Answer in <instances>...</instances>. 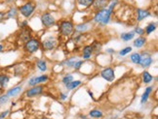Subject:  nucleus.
Masks as SVG:
<instances>
[{
    "mask_svg": "<svg viewBox=\"0 0 158 119\" xmlns=\"http://www.w3.org/2000/svg\"><path fill=\"white\" fill-rule=\"evenodd\" d=\"M135 33H134V31H131V32H125V33H122L120 35V38H121V40L122 41H124V42H128L130 40H133L134 39V37H135Z\"/></svg>",
    "mask_w": 158,
    "mask_h": 119,
    "instance_id": "obj_23",
    "label": "nucleus"
},
{
    "mask_svg": "<svg viewBox=\"0 0 158 119\" xmlns=\"http://www.w3.org/2000/svg\"><path fill=\"white\" fill-rule=\"evenodd\" d=\"M49 79V76L47 75H41L38 76H33V78L29 79V80L27 81V85L29 86H35V85H39L40 83L46 82Z\"/></svg>",
    "mask_w": 158,
    "mask_h": 119,
    "instance_id": "obj_9",
    "label": "nucleus"
},
{
    "mask_svg": "<svg viewBox=\"0 0 158 119\" xmlns=\"http://www.w3.org/2000/svg\"><path fill=\"white\" fill-rule=\"evenodd\" d=\"M81 84H82L81 80H72V81H70L69 83H68V84H65V88H66V90H73Z\"/></svg>",
    "mask_w": 158,
    "mask_h": 119,
    "instance_id": "obj_22",
    "label": "nucleus"
},
{
    "mask_svg": "<svg viewBox=\"0 0 158 119\" xmlns=\"http://www.w3.org/2000/svg\"><path fill=\"white\" fill-rule=\"evenodd\" d=\"M60 98H61L62 100H65L66 98H68V95H66V94H65V93H62L61 94V97H60Z\"/></svg>",
    "mask_w": 158,
    "mask_h": 119,
    "instance_id": "obj_38",
    "label": "nucleus"
},
{
    "mask_svg": "<svg viewBox=\"0 0 158 119\" xmlns=\"http://www.w3.org/2000/svg\"><path fill=\"white\" fill-rule=\"evenodd\" d=\"M131 51H132V47H126L119 51V55H120V56H125V55H127Z\"/></svg>",
    "mask_w": 158,
    "mask_h": 119,
    "instance_id": "obj_31",
    "label": "nucleus"
},
{
    "mask_svg": "<svg viewBox=\"0 0 158 119\" xmlns=\"http://www.w3.org/2000/svg\"><path fill=\"white\" fill-rule=\"evenodd\" d=\"M40 19H41L42 24H43L44 27H46V28H50V27L54 26L56 24L55 17L49 12H45V13L42 14Z\"/></svg>",
    "mask_w": 158,
    "mask_h": 119,
    "instance_id": "obj_6",
    "label": "nucleus"
},
{
    "mask_svg": "<svg viewBox=\"0 0 158 119\" xmlns=\"http://www.w3.org/2000/svg\"><path fill=\"white\" fill-rule=\"evenodd\" d=\"M10 82V76L6 74H0V87L5 89Z\"/></svg>",
    "mask_w": 158,
    "mask_h": 119,
    "instance_id": "obj_18",
    "label": "nucleus"
},
{
    "mask_svg": "<svg viewBox=\"0 0 158 119\" xmlns=\"http://www.w3.org/2000/svg\"><path fill=\"white\" fill-rule=\"evenodd\" d=\"M90 28H91L90 22H82V23H79L74 26V29L77 33H84L89 30Z\"/></svg>",
    "mask_w": 158,
    "mask_h": 119,
    "instance_id": "obj_16",
    "label": "nucleus"
},
{
    "mask_svg": "<svg viewBox=\"0 0 158 119\" xmlns=\"http://www.w3.org/2000/svg\"><path fill=\"white\" fill-rule=\"evenodd\" d=\"M111 15H112V12L109 11L107 8L100 10V11H97L96 14H95V16L93 17V22L100 24L101 26H104L109 22V20L111 19Z\"/></svg>",
    "mask_w": 158,
    "mask_h": 119,
    "instance_id": "obj_1",
    "label": "nucleus"
},
{
    "mask_svg": "<svg viewBox=\"0 0 158 119\" xmlns=\"http://www.w3.org/2000/svg\"><path fill=\"white\" fill-rule=\"evenodd\" d=\"M142 78H143V83H146V84H148V83H150L152 81V79H153V76L150 75V73L149 72H147V71H145L143 73V76H142Z\"/></svg>",
    "mask_w": 158,
    "mask_h": 119,
    "instance_id": "obj_25",
    "label": "nucleus"
},
{
    "mask_svg": "<svg viewBox=\"0 0 158 119\" xmlns=\"http://www.w3.org/2000/svg\"><path fill=\"white\" fill-rule=\"evenodd\" d=\"M83 61L82 60H77L76 62H75V64L73 65V69L75 70V71H77V70H79L80 68L82 67V65H83Z\"/></svg>",
    "mask_w": 158,
    "mask_h": 119,
    "instance_id": "obj_33",
    "label": "nucleus"
},
{
    "mask_svg": "<svg viewBox=\"0 0 158 119\" xmlns=\"http://www.w3.org/2000/svg\"><path fill=\"white\" fill-rule=\"evenodd\" d=\"M156 27H157L156 22H150V23L147 24V25L146 26V28L143 30H145L146 35H150L152 32H154V31L156 30Z\"/></svg>",
    "mask_w": 158,
    "mask_h": 119,
    "instance_id": "obj_24",
    "label": "nucleus"
},
{
    "mask_svg": "<svg viewBox=\"0 0 158 119\" xmlns=\"http://www.w3.org/2000/svg\"><path fill=\"white\" fill-rule=\"evenodd\" d=\"M130 59H131V61L134 63V64L139 65L140 60V53H139V52H134V53H132L130 55Z\"/></svg>",
    "mask_w": 158,
    "mask_h": 119,
    "instance_id": "obj_28",
    "label": "nucleus"
},
{
    "mask_svg": "<svg viewBox=\"0 0 158 119\" xmlns=\"http://www.w3.org/2000/svg\"><path fill=\"white\" fill-rule=\"evenodd\" d=\"M153 59L151 57V55L148 54L147 52H143V53L140 54V64L143 68H147L149 67L150 65L152 64Z\"/></svg>",
    "mask_w": 158,
    "mask_h": 119,
    "instance_id": "obj_11",
    "label": "nucleus"
},
{
    "mask_svg": "<svg viewBox=\"0 0 158 119\" xmlns=\"http://www.w3.org/2000/svg\"><path fill=\"white\" fill-rule=\"evenodd\" d=\"M94 0H76L77 4L79 6L83 7V8H89L92 6Z\"/></svg>",
    "mask_w": 158,
    "mask_h": 119,
    "instance_id": "obj_27",
    "label": "nucleus"
},
{
    "mask_svg": "<svg viewBox=\"0 0 158 119\" xmlns=\"http://www.w3.org/2000/svg\"><path fill=\"white\" fill-rule=\"evenodd\" d=\"M108 3H109V0H94L91 7L96 11H100V10L107 8Z\"/></svg>",
    "mask_w": 158,
    "mask_h": 119,
    "instance_id": "obj_12",
    "label": "nucleus"
},
{
    "mask_svg": "<svg viewBox=\"0 0 158 119\" xmlns=\"http://www.w3.org/2000/svg\"><path fill=\"white\" fill-rule=\"evenodd\" d=\"M4 45H3V44H0V52H2L3 50H4Z\"/></svg>",
    "mask_w": 158,
    "mask_h": 119,
    "instance_id": "obj_39",
    "label": "nucleus"
},
{
    "mask_svg": "<svg viewBox=\"0 0 158 119\" xmlns=\"http://www.w3.org/2000/svg\"><path fill=\"white\" fill-rule=\"evenodd\" d=\"M134 33L135 34H138V35H143L145 34V30H143V28H142V27H140V26H137L136 28L134 29Z\"/></svg>",
    "mask_w": 158,
    "mask_h": 119,
    "instance_id": "obj_34",
    "label": "nucleus"
},
{
    "mask_svg": "<svg viewBox=\"0 0 158 119\" xmlns=\"http://www.w3.org/2000/svg\"><path fill=\"white\" fill-rule=\"evenodd\" d=\"M60 34L64 37H70L74 31V25L70 20H62L59 24Z\"/></svg>",
    "mask_w": 158,
    "mask_h": 119,
    "instance_id": "obj_4",
    "label": "nucleus"
},
{
    "mask_svg": "<svg viewBox=\"0 0 158 119\" xmlns=\"http://www.w3.org/2000/svg\"><path fill=\"white\" fill-rule=\"evenodd\" d=\"M93 47L91 45H87L85 47L83 48L82 50V57L83 59H85V60H88V59H90L91 56H92L93 54Z\"/></svg>",
    "mask_w": 158,
    "mask_h": 119,
    "instance_id": "obj_15",
    "label": "nucleus"
},
{
    "mask_svg": "<svg viewBox=\"0 0 158 119\" xmlns=\"http://www.w3.org/2000/svg\"><path fill=\"white\" fill-rule=\"evenodd\" d=\"M72 80H74V79H73V75L71 74H66L64 78H62V82L64 83V84H68V83H69L70 81H72Z\"/></svg>",
    "mask_w": 158,
    "mask_h": 119,
    "instance_id": "obj_30",
    "label": "nucleus"
},
{
    "mask_svg": "<svg viewBox=\"0 0 158 119\" xmlns=\"http://www.w3.org/2000/svg\"><path fill=\"white\" fill-rule=\"evenodd\" d=\"M58 45V40L54 37H49L44 39L41 42L40 47H42V50L45 51H50L55 50Z\"/></svg>",
    "mask_w": 158,
    "mask_h": 119,
    "instance_id": "obj_5",
    "label": "nucleus"
},
{
    "mask_svg": "<svg viewBox=\"0 0 158 119\" xmlns=\"http://www.w3.org/2000/svg\"><path fill=\"white\" fill-rule=\"evenodd\" d=\"M77 60H79V59L77 58L76 56H74V57H70V58H68V59H66V60H65L62 64H64L65 66H66V67H68V68H73V65L75 64V62H76Z\"/></svg>",
    "mask_w": 158,
    "mask_h": 119,
    "instance_id": "obj_26",
    "label": "nucleus"
},
{
    "mask_svg": "<svg viewBox=\"0 0 158 119\" xmlns=\"http://www.w3.org/2000/svg\"><path fill=\"white\" fill-rule=\"evenodd\" d=\"M152 91H153V87H151V86L146 87L145 92H143V94L142 98H140V104L143 105V104L147 102V100H148V98H149V95L152 93Z\"/></svg>",
    "mask_w": 158,
    "mask_h": 119,
    "instance_id": "obj_17",
    "label": "nucleus"
},
{
    "mask_svg": "<svg viewBox=\"0 0 158 119\" xmlns=\"http://www.w3.org/2000/svg\"><path fill=\"white\" fill-rule=\"evenodd\" d=\"M9 113H10V110H9L2 111V113H0V119H5L7 116H8Z\"/></svg>",
    "mask_w": 158,
    "mask_h": 119,
    "instance_id": "obj_35",
    "label": "nucleus"
},
{
    "mask_svg": "<svg viewBox=\"0 0 158 119\" xmlns=\"http://www.w3.org/2000/svg\"><path fill=\"white\" fill-rule=\"evenodd\" d=\"M107 51H108V52H114V50H112V48H108V50H107Z\"/></svg>",
    "mask_w": 158,
    "mask_h": 119,
    "instance_id": "obj_40",
    "label": "nucleus"
},
{
    "mask_svg": "<svg viewBox=\"0 0 158 119\" xmlns=\"http://www.w3.org/2000/svg\"><path fill=\"white\" fill-rule=\"evenodd\" d=\"M89 115L93 118H101L103 117V111L100 110H92L89 113Z\"/></svg>",
    "mask_w": 158,
    "mask_h": 119,
    "instance_id": "obj_29",
    "label": "nucleus"
},
{
    "mask_svg": "<svg viewBox=\"0 0 158 119\" xmlns=\"http://www.w3.org/2000/svg\"><path fill=\"white\" fill-rule=\"evenodd\" d=\"M137 11V22H140L143 20L146 17H148L151 14L148 11V10H146V9H140V8H138L136 10Z\"/></svg>",
    "mask_w": 158,
    "mask_h": 119,
    "instance_id": "obj_14",
    "label": "nucleus"
},
{
    "mask_svg": "<svg viewBox=\"0 0 158 119\" xmlns=\"http://www.w3.org/2000/svg\"><path fill=\"white\" fill-rule=\"evenodd\" d=\"M10 98L6 95V94H2V95H0V106H3V105H5L6 103H8Z\"/></svg>",
    "mask_w": 158,
    "mask_h": 119,
    "instance_id": "obj_32",
    "label": "nucleus"
},
{
    "mask_svg": "<svg viewBox=\"0 0 158 119\" xmlns=\"http://www.w3.org/2000/svg\"><path fill=\"white\" fill-rule=\"evenodd\" d=\"M22 91H23V86L22 85H16V86L12 87V88L7 90L6 95L9 98H14V97H17L18 95H20Z\"/></svg>",
    "mask_w": 158,
    "mask_h": 119,
    "instance_id": "obj_13",
    "label": "nucleus"
},
{
    "mask_svg": "<svg viewBox=\"0 0 158 119\" xmlns=\"http://www.w3.org/2000/svg\"><path fill=\"white\" fill-rule=\"evenodd\" d=\"M31 30L29 27H26V28H22V30L20 31L19 34H18V39L22 44H24L26 42H27L29 39H31Z\"/></svg>",
    "mask_w": 158,
    "mask_h": 119,
    "instance_id": "obj_8",
    "label": "nucleus"
},
{
    "mask_svg": "<svg viewBox=\"0 0 158 119\" xmlns=\"http://www.w3.org/2000/svg\"><path fill=\"white\" fill-rule=\"evenodd\" d=\"M43 90H44V87L42 85H35L32 86L31 88L27 89L26 91V96L29 97V98H32V97H36L38 95H40V94L43 93Z\"/></svg>",
    "mask_w": 158,
    "mask_h": 119,
    "instance_id": "obj_10",
    "label": "nucleus"
},
{
    "mask_svg": "<svg viewBox=\"0 0 158 119\" xmlns=\"http://www.w3.org/2000/svg\"><path fill=\"white\" fill-rule=\"evenodd\" d=\"M36 66H37V68L43 73L46 72L48 70L47 62H46V60H44V59H39V60H37L36 61Z\"/></svg>",
    "mask_w": 158,
    "mask_h": 119,
    "instance_id": "obj_21",
    "label": "nucleus"
},
{
    "mask_svg": "<svg viewBox=\"0 0 158 119\" xmlns=\"http://www.w3.org/2000/svg\"><path fill=\"white\" fill-rule=\"evenodd\" d=\"M18 13H19V11H18L16 7H10V9L5 13V17L6 19H14V17H17Z\"/></svg>",
    "mask_w": 158,
    "mask_h": 119,
    "instance_id": "obj_20",
    "label": "nucleus"
},
{
    "mask_svg": "<svg viewBox=\"0 0 158 119\" xmlns=\"http://www.w3.org/2000/svg\"><path fill=\"white\" fill-rule=\"evenodd\" d=\"M41 42L36 38H31L24 44V51L27 54L35 53L40 48Z\"/></svg>",
    "mask_w": 158,
    "mask_h": 119,
    "instance_id": "obj_3",
    "label": "nucleus"
},
{
    "mask_svg": "<svg viewBox=\"0 0 158 119\" xmlns=\"http://www.w3.org/2000/svg\"><path fill=\"white\" fill-rule=\"evenodd\" d=\"M101 76L104 80H107V81H109V82L113 81L115 79V73H114L113 68L107 67V68L103 69L101 71Z\"/></svg>",
    "mask_w": 158,
    "mask_h": 119,
    "instance_id": "obj_7",
    "label": "nucleus"
},
{
    "mask_svg": "<svg viewBox=\"0 0 158 119\" xmlns=\"http://www.w3.org/2000/svg\"><path fill=\"white\" fill-rule=\"evenodd\" d=\"M146 38L140 36L137 38V39L134 40V42H133V45L137 48H140L146 45Z\"/></svg>",
    "mask_w": 158,
    "mask_h": 119,
    "instance_id": "obj_19",
    "label": "nucleus"
},
{
    "mask_svg": "<svg viewBox=\"0 0 158 119\" xmlns=\"http://www.w3.org/2000/svg\"><path fill=\"white\" fill-rule=\"evenodd\" d=\"M35 9H36V4L32 1H27L24 5L20 6L18 11H19V13L23 17H24L26 19H29V17H30L33 15V13L35 12Z\"/></svg>",
    "mask_w": 158,
    "mask_h": 119,
    "instance_id": "obj_2",
    "label": "nucleus"
},
{
    "mask_svg": "<svg viewBox=\"0 0 158 119\" xmlns=\"http://www.w3.org/2000/svg\"><path fill=\"white\" fill-rule=\"evenodd\" d=\"M4 19H5V13L0 11V22H2Z\"/></svg>",
    "mask_w": 158,
    "mask_h": 119,
    "instance_id": "obj_37",
    "label": "nucleus"
},
{
    "mask_svg": "<svg viewBox=\"0 0 158 119\" xmlns=\"http://www.w3.org/2000/svg\"><path fill=\"white\" fill-rule=\"evenodd\" d=\"M26 27H29V22L27 20H24L21 22V28H26Z\"/></svg>",
    "mask_w": 158,
    "mask_h": 119,
    "instance_id": "obj_36",
    "label": "nucleus"
}]
</instances>
